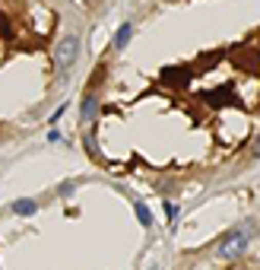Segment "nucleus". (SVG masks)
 Listing matches in <instances>:
<instances>
[{
  "mask_svg": "<svg viewBox=\"0 0 260 270\" xmlns=\"http://www.w3.org/2000/svg\"><path fill=\"white\" fill-rule=\"evenodd\" d=\"M251 236H254V223H241L238 229H232V232H226V236H222L216 255L226 258V261H232V258H238V255H245V248H248Z\"/></svg>",
  "mask_w": 260,
  "mask_h": 270,
  "instance_id": "obj_1",
  "label": "nucleus"
},
{
  "mask_svg": "<svg viewBox=\"0 0 260 270\" xmlns=\"http://www.w3.org/2000/svg\"><path fill=\"white\" fill-rule=\"evenodd\" d=\"M77 58H80V35H64V39L54 45V51H51V61H54V70L58 74H67V70L77 64Z\"/></svg>",
  "mask_w": 260,
  "mask_h": 270,
  "instance_id": "obj_2",
  "label": "nucleus"
},
{
  "mask_svg": "<svg viewBox=\"0 0 260 270\" xmlns=\"http://www.w3.org/2000/svg\"><path fill=\"white\" fill-rule=\"evenodd\" d=\"M96 112H99V96H96V93L89 89V93L83 96V105H80V121H89V118H96Z\"/></svg>",
  "mask_w": 260,
  "mask_h": 270,
  "instance_id": "obj_3",
  "label": "nucleus"
},
{
  "mask_svg": "<svg viewBox=\"0 0 260 270\" xmlns=\"http://www.w3.org/2000/svg\"><path fill=\"white\" fill-rule=\"evenodd\" d=\"M130 39H134V23L127 20V23H121V26H118V32H115V48H118V51H124V48L130 45Z\"/></svg>",
  "mask_w": 260,
  "mask_h": 270,
  "instance_id": "obj_4",
  "label": "nucleus"
},
{
  "mask_svg": "<svg viewBox=\"0 0 260 270\" xmlns=\"http://www.w3.org/2000/svg\"><path fill=\"white\" fill-rule=\"evenodd\" d=\"M35 210H39V204H35L32 197H20V201H13V213L16 216H32Z\"/></svg>",
  "mask_w": 260,
  "mask_h": 270,
  "instance_id": "obj_5",
  "label": "nucleus"
},
{
  "mask_svg": "<svg viewBox=\"0 0 260 270\" xmlns=\"http://www.w3.org/2000/svg\"><path fill=\"white\" fill-rule=\"evenodd\" d=\"M134 213H137V220L146 226V229H150L153 226V213H150V207H146V204H140V201H134Z\"/></svg>",
  "mask_w": 260,
  "mask_h": 270,
  "instance_id": "obj_6",
  "label": "nucleus"
},
{
  "mask_svg": "<svg viewBox=\"0 0 260 270\" xmlns=\"http://www.w3.org/2000/svg\"><path fill=\"white\" fill-rule=\"evenodd\" d=\"M165 216H169V223H175V220H178V204L165 201Z\"/></svg>",
  "mask_w": 260,
  "mask_h": 270,
  "instance_id": "obj_7",
  "label": "nucleus"
},
{
  "mask_svg": "<svg viewBox=\"0 0 260 270\" xmlns=\"http://www.w3.org/2000/svg\"><path fill=\"white\" fill-rule=\"evenodd\" d=\"M64 112H67V102H64V105H58V112H54V115H51V124H58V121L64 118Z\"/></svg>",
  "mask_w": 260,
  "mask_h": 270,
  "instance_id": "obj_8",
  "label": "nucleus"
},
{
  "mask_svg": "<svg viewBox=\"0 0 260 270\" xmlns=\"http://www.w3.org/2000/svg\"><path fill=\"white\" fill-rule=\"evenodd\" d=\"M251 156H254V159H260V134L254 137V147H251Z\"/></svg>",
  "mask_w": 260,
  "mask_h": 270,
  "instance_id": "obj_9",
  "label": "nucleus"
},
{
  "mask_svg": "<svg viewBox=\"0 0 260 270\" xmlns=\"http://www.w3.org/2000/svg\"><path fill=\"white\" fill-rule=\"evenodd\" d=\"M67 194H73V182H64L61 185V197H67Z\"/></svg>",
  "mask_w": 260,
  "mask_h": 270,
  "instance_id": "obj_10",
  "label": "nucleus"
}]
</instances>
